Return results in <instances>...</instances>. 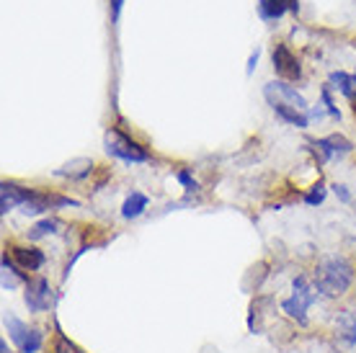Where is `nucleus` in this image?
Listing matches in <instances>:
<instances>
[{"instance_id":"8","label":"nucleus","mask_w":356,"mask_h":353,"mask_svg":"<svg viewBox=\"0 0 356 353\" xmlns=\"http://www.w3.org/2000/svg\"><path fill=\"white\" fill-rule=\"evenodd\" d=\"M264 93H266V98L282 96L286 101V104H289V106L300 108V111H305V108H307V101H305V98L300 96V93H297V90H294L292 85H286V83H268ZM276 104H279V101H276ZM271 106H274V104H271Z\"/></svg>"},{"instance_id":"5","label":"nucleus","mask_w":356,"mask_h":353,"mask_svg":"<svg viewBox=\"0 0 356 353\" xmlns=\"http://www.w3.org/2000/svg\"><path fill=\"white\" fill-rule=\"evenodd\" d=\"M271 62H274V70L279 78L284 80H300L302 75V67H300V62L289 52V47L286 44H276L274 47V54H271Z\"/></svg>"},{"instance_id":"22","label":"nucleus","mask_w":356,"mask_h":353,"mask_svg":"<svg viewBox=\"0 0 356 353\" xmlns=\"http://www.w3.org/2000/svg\"><path fill=\"white\" fill-rule=\"evenodd\" d=\"M323 104H325V108H328L330 116H336V119H341L339 108L333 106V98H330V88H323Z\"/></svg>"},{"instance_id":"26","label":"nucleus","mask_w":356,"mask_h":353,"mask_svg":"<svg viewBox=\"0 0 356 353\" xmlns=\"http://www.w3.org/2000/svg\"><path fill=\"white\" fill-rule=\"evenodd\" d=\"M259 57H261L259 49H256V52L250 54V60H248V75H250V72H253V70H256V65H259Z\"/></svg>"},{"instance_id":"24","label":"nucleus","mask_w":356,"mask_h":353,"mask_svg":"<svg viewBox=\"0 0 356 353\" xmlns=\"http://www.w3.org/2000/svg\"><path fill=\"white\" fill-rule=\"evenodd\" d=\"M333 191H336V196H339V199H341V202H343V204L351 202V194H348V188H346V186L336 183V186H333Z\"/></svg>"},{"instance_id":"2","label":"nucleus","mask_w":356,"mask_h":353,"mask_svg":"<svg viewBox=\"0 0 356 353\" xmlns=\"http://www.w3.org/2000/svg\"><path fill=\"white\" fill-rule=\"evenodd\" d=\"M292 286H294V294L289 299L282 302V309H284L292 320H297L300 325H307V309H310L312 302L318 299V292L307 284L305 276H297Z\"/></svg>"},{"instance_id":"17","label":"nucleus","mask_w":356,"mask_h":353,"mask_svg":"<svg viewBox=\"0 0 356 353\" xmlns=\"http://www.w3.org/2000/svg\"><path fill=\"white\" fill-rule=\"evenodd\" d=\"M21 279H24V276H18L16 265L10 263L8 256H3V289H6V292H13Z\"/></svg>"},{"instance_id":"15","label":"nucleus","mask_w":356,"mask_h":353,"mask_svg":"<svg viewBox=\"0 0 356 353\" xmlns=\"http://www.w3.org/2000/svg\"><path fill=\"white\" fill-rule=\"evenodd\" d=\"M330 85L336 90H341L348 101H356V75H348V72H330Z\"/></svg>"},{"instance_id":"21","label":"nucleus","mask_w":356,"mask_h":353,"mask_svg":"<svg viewBox=\"0 0 356 353\" xmlns=\"http://www.w3.org/2000/svg\"><path fill=\"white\" fill-rule=\"evenodd\" d=\"M54 353H83V351L78 348V345H72L65 336H60L57 338V343H54Z\"/></svg>"},{"instance_id":"12","label":"nucleus","mask_w":356,"mask_h":353,"mask_svg":"<svg viewBox=\"0 0 356 353\" xmlns=\"http://www.w3.org/2000/svg\"><path fill=\"white\" fill-rule=\"evenodd\" d=\"M90 173H93V160H88V158L70 160L65 168L57 170V176L70 178V181H83V178H88Z\"/></svg>"},{"instance_id":"4","label":"nucleus","mask_w":356,"mask_h":353,"mask_svg":"<svg viewBox=\"0 0 356 353\" xmlns=\"http://www.w3.org/2000/svg\"><path fill=\"white\" fill-rule=\"evenodd\" d=\"M26 304L31 312H44L54 304V294L44 276H34L26 281Z\"/></svg>"},{"instance_id":"14","label":"nucleus","mask_w":356,"mask_h":353,"mask_svg":"<svg viewBox=\"0 0 356 353\" xmlns=\"http://www.w3.org/2000/svg\"><path fill=\"white\" fill-rule=\"evenodd\" d=\"M274 114L279 116V119H284L286 124H294V126H300V129H305L307 126V116L300 114V108L289 106V104H284V101H279V104H274Z\"/></svg>"},{"instance_id":"19","label":"nucleus","mask_w":356,"mask_h":353,"mask_svg":"<svg viewBox=\"0 0 356 353\" xmlns=\"http://www.w3.org/2000/svg\"><path fill=\"white\" fill-rule=\"evenodd\" d=\"M330 145V150L336 152V155H343V152H351L354 150V145L346 140V137H341V134H330V137H325Z\"/></svg>"},{"instance_id":"20","label":"nucleus","mask_w":356,"mask_h":353,"mask_svg":"<svg viewBox=\"0 0 356 353\" xmlns=\"http://www.w3.org/2000/svg\"><path fill=\"white\" fill-rule=\"evenodd\" d=\"M323 199H325V186H323V183L312 186L310 191L305 194V204H310V206H318V204H323Z\"/></svg>"},{"instance_id":"16","label":"nucleus","mask_w":356,"mask_h":353,"mask_svg":"<svg viewBox=\"0 0 356 353\" xmlns=\"http://www.w3.org/2000/svg\"><path fill=\"white\" fill-rule=\"evenodd\" d=\"M145 209H147V196L140 194V191H132V194L127 196L124 206H122V217H124V220H134V217H140Z\"/></svg>"},{"instance_id":"25","label":"nucleus","mask_w":356,"mask_h":353,"mask_svg":"<svg viewBox=\"0 0 356 353\" xmlns=\"http://www.w3.org/2000/svg\"><path fill=\"white\" fill-rule=\"evenodd\" d=\"M122 6H124V0H111V21H119V16H122Z\"/></svg>"},{"instance_id":"10","label":"nucleus","mask_w":356,"mask_h":353,"mask_svg":"<svg viewBox=\"0 0 356 353\" xmlns=\"http://www.w3.org/2000/svg\"><path fill=\"white\" fill-rule=\"evenodd\" d=\"M261 18L264 21H274V18H282L286 10H300V3L297 0H261L259 3Z\"/></svg>"},{"instance_id":"13","label":"nucleus","mask_w":356,"mask_h":353,"mask_svg":"<svg viewBox=\"0 0 356 353\" xmlns=\"http://www.w3.org/2000/svg\"><path fill=\"white\" fill-rule=\"evenodd\" d=\"M3 322H6V330H8L10 338H13V343H16L18 348H24V345H26V340L31 338V327H26L18 318H13V315H6V318H3Z\"/></svg>"},{"instance_id":"3","label":"nucleus","mask_w":356,"mask_h":353,"mask_svg":"<svg viewBox=\"0 0 356 353\" xmlns=\"http://www.w3.org/2000/svg\"><path fill=\"white\" fill-rule=\"evenodd\" d=\"M106 152L119 160H127V163H147L150 160V152L145 150L140 142H134L132 137H127L119 129L106 132Z\"/></svg>"},{"instance_id":"1","label":"nucleus","mask_w":356,"mask_h":353,"mask_svg":"<svg viewBox=\"0 0 356 353\" xmlns=\"http://www.w3.org/2000/svg\"><path fill=\"white\" fill-rule=\"evenodd\" d=\"M354 284V265L343 256L323 258L315 268V289L325 297H341Z\"/></svg>"},{"instance_id":"7","label":"nucleus","mask_w":356,"mask_h":353,"mask_svg":"<svg viewBox=\"0 0 356 353\" xmlns=\"http://www.w3.org/2000/svg\"><path fill=\"white\" fill-rule=\"evenodd\" d=\"M57 206H78V202H72L67 196L34 191V196L24 204V214H42V212H47V209H57Z\"/></svg>"},{"instance_id":"18","label":"nucleus","mask_w":356,"mask_h":353,"mask_svg":"<svg viewBox=\"0 0 356 353\" xmlns=\"http://www.w3.org/2000/svg\"><path fill=\"white\" fill-rule=\"evenodd\" d=\"M57 227H60V222H57V220H42V222H36L34 227L29 230V240H42V238H47V235L57 232Z\"/></svg>"},{"instance_id":"27","label":"nucleus","mask_w":356,"mask_h":353,"mask_svg":"<svg viewBox=\"0 0 356 353\" xmlns=\"http://www.w3.org/2000/svg\"><path fill=\"white\" fill-rule=\"evenodd\" d=\"M354 47H356V44H354Z\"/></svg>"},{"instance_id":"23","label":"nucleus","mask_w":356,"mask_h":353,"mask_svg":"<svg viewBox=\"0 0 356 353\" xmlns=\"http://www.w3.org/2000/svg\"><path fill=\"white\" fill-rule=\"evenodd\" d=\"M176 178H178V183H184L186 188H196V181L191 178V173H188V170H178Z\"/></svg>"},{"instance_id":"9","label":"nucleus","mask_w":356,"mask_h":353,"mask_svg":"<svg viewBox=\"0 0 356 353\" xmlns=\"http://www.w3.org/2000/svg\"><path fill=\"white\" fill-rule=\"evenodd\" d=\"M13 258L18 261V265L24 268V271H36V268H42L47 261V256L39 250V247H24V245H13Z\"/></svg>"},{"instance_id":"11","label":"nucleus","mask_w":356,"mask_h":353,"mask_svg":"<svg viewBox=\"0 0 356 353\" xmlns=\"http://www.w3.org/2000/svg\"><path fill=\"white\" fill-rule=\"evenodd\" d=\"M336 336L343 345H356V315L354 312H339L336 315Z\"/></svg>"},{"instance_id":"6","label":"nucleus","mask_w":356,"mask_h":353,"mask_svg":"<svg viewBox=\"0 0 356 353\" xmlns=\"http://www.w3.org/2000/svg\"><path fill=\"white\" fill-rule=\"evenodd\" d=\"M31 196H34V188L18 186L13 181H3V186H0V212L8 214L13 206H24Z\"/></svg>"}]
</instances>
